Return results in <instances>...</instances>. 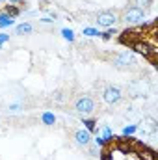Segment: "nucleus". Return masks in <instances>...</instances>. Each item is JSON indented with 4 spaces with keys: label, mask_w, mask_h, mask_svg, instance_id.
I'll list each match as a JSON object with an SVG mask.
<instances>
[{
    "label": "nucleus",
    "mask_w": 158,
    "mask_h": 160,
    "mask_svg": "<svg viewBox=\"0 0 158 160\" xmlns=\"http://www.w3.org/2000/svg\"><path fill=\"white\" fill-rule=\"evenodd\" d=\"M138 132V127L136 125H126L125 128H123V138H130V136H134Z\"/></svg>",
    "instance_id": "nucleus-14"
},
{
    "label": "nucleus",
    "mask_w": 158,
    "mask_h": 160,
    "mask_svg": "<svg viewBox=\"0 0 158 160\" xmlns=\"http://www.w3.org/2000/svg\"><path fill=\"white\" fill-rule=\"evenodd\" d=\"M4 13H7L9 17H17V15H21V8L19 6H15V4H7L6 8H4Z\"/></svg>",
    "instance_id": "nucleus-10"
},
{
    "label": "nucleus",
    "mask_w": 158,
    "mask_h": 160,
    "mask_svg": "<svg viewBox=\"0 0 158 160\" xmlns=\"http://www.w3.org/2000/svg\"><path fill=\"white\" fill-rule=\"evenodd\" d=\"M102 99H104V102L106 104H119L121 101H123V91H121V88L117 86H106L104 88V91H102Z\"/></svg>",
    "instance_id": "nucleus-5"
},
{
    "label": "nucleus",
    "mask_w": 158,
    "mask_h": 160,
    "mask_svg": "<svg viewBox=\"0 0 158 160\" xmlns=\"http://www.w3.org/2000/svg\"><path fill=\"white\" fill-rule=\"evenodd\" d=\"M32 32H34V26L30 22H21L15 26V36H28Z\"/></svg>",
    "instance_id": "nucleus-7"
},
{
    "label": "nucleus",
    "mask_w": 158,
    "mask_h": 160,
    "mask_svg": "<svg viewBox=\"0 0 158 160\" xmlns=\"http://www.w3.org/2000/svg\"><path fill=\"white\" fill-rule=\"evenodd\" d=\"M112 65L117 67V69H130V67H134V65H136L134 54H132L130 50H123V52H119L117 56H114Z\"/></svg>",
    "instance_id": "nucleus-4"
},
{
    "label": "nucleus",
    "mask_w": 158,
    "mask_h": 160,
    "mask_svg": "<svg viewBox=\"0 0 158 160\" xmlns=\"http://www.w3.org/2000/svg\"><path fill=\"white\" fill-rule=\"evenodd\" d=\"M134 2H136V6H138V8H141V9H145V8L153 6V0H134Z\"/></svg>",
    "instance_id": "nucleus-17"
},
{
    "label": "nucleus",
    "mask_w": 158,
    "mask_h": 160,
    "mask_svg": "<svg viewBox=\"0 0 158 160\" xmlns=\"http://www.w3.org/2000/svg\"><path fill=\"white\" fill-rule=\"evenodd\" d=\"M101 160H114V157H112L108 151H104V153H102V157H101Z\"/></svg>",
    "instance_id": "nucleus-22"
},
{
    "label": "nucleus",
    "mask_w": 158,
    "mask_h": 160,
    "mask_svg": "<svg viewBox=\"0 0 158 160\" xmlns=\"http://www.w3.org/2000/svg\"><path fill=\"white\" fill-rule=\"evenodd\" d=\"M140 158L141 160H156V153H155L153 149L141 147V151H140Z\"/></svg>",
    "instance_id": "nucleus-9"
},
{
    "label": "nucleus",
    "mask_w": 158,
    "mask_h": 160,
    "mask_svg": "<svg viewBox=\"0 0 158 160\" xmlns=\"http://www.w3.org/2000/svg\"><path fill=\"white\" fill-rule=\"evenodd\" d=\"M62 36H63V39H67V41H75V32L71 28H63L62 30Z\"/></svg>",
    "instance_id": "nucleus-16"
},
{
    "label": "nucleus",
    "mask_w": 158,
    "mask_h": 160,
    "mask_svg": "<svg viewBox=\"0 0 158 160\" xmlns=\"http://www.w3.org/2000/svg\"><path fill=\"white\" fill-rule=\"evenodd\" d=\"M82 34L87 36V38H99V36H101V30H99V28H93V26H87V28H84Z\"/></svg>",
    "instance_id": "nucleus-12"
},
{
    "label": "nucleus",
    "mask_w": 158,
    "mask_h": 160,
    "mask_svg": "<svg viewBox=\"0 0 158 160\" xmlns=\"http://www.w3.org/2000/svg\"><path fill=\"white\" fill-rule=\"evenodd\" d=\"M21 110H22V104H21V102H11V104L7 106V114H11V116L21 114Z\"/></svg>",
    "instance_id": "nucleus-13"
},
{
    "label": "nucleus",
    "mask_w": 158,
    "mask_h": 160,
    "mask_svg": "<svg viewBox=\"0 0 158 160\" xmlns=\"http://www.w3.org/2000/svg\"><path fill=\"white\" fill-rule=\"evenodd\" d=\"M39 22H43V24H52L54 19L52 17H43V19H39Z\"/></svg>",
    "instance_id": "nucleus-20"
},
{
    "label": "nucleus",
    "mask_w": 158,
    "mask_h": 160,
    "mask_svg": "<svg viewBox=\"0 0 158 160\" xmlns=\"http://www.w3.org/2000/svg\"><path fill=\"white\" fill-rule=\"evenodd\" d=\"M84 125H86L84 128L89 130V132H95V130H97V121L95 119H87V118H84Z\"/></svg>",
    "instance_id": "nucleus-15"
},
{
    "label": "nucleus",
    "mask_w": 158,
    "mask_h": 160,
    "mask_svg": "<svg viewBox=\"0 0 158 160\" xmlns=\"http://www.w3.org/2000/svg\"><path fill=\"white\" fill-rule=\"evenodd\" d=\"M116 34H117L116 30H112V28H106V32H104V34H101V38H102V39H112Z\"/></svg>",
    "instance_id": "nucleus-18"
},
{
    "label": "nucleus",
    "mask_w": 158,
    "mask_h": 160,
    "mask_svg": "<svg viewBox=\"0 0 158 160\" xmlns=\"http://www.w3.org/2000/svg\"><path fill=\"white\" fill-rule=\"evenodd\" d=\"M7 4H19V2H22V0H6Z\"/></svg>",
    "instance_id": "nucleus-23"
},
{
    "label": "nucleus",
    "mask_w": 158,
    "mask_h": 160,
    "mask_svg": "<svg viewBox=\"0 0 158 160\" xmlns=\"http://www.w3.org/2000/svg\"><path fill=\"white\" fill-rule=\"evenodd\" d=\"M15 24V21H13V17H9L7 13H0V30L2 28H9V26H13Z\"/></svg>",
    "instance_id": "nucleus-8"
},
{
    "label": "nucleus",
    "mask_w": 158,
    "mask_h": 160,
    "mask_svg": "<svg viewBox=\"0 0 158 160\" xmlns=\"http://www.w3.org/2000/svg\"><path fill=\"white\" fill-rule=\"evenodd\" d=\"M73 138H75V143L78 147H89L91 145V132L86 130V128H78Z\"/></svg>",
    "instance_id": "nucleus-6"
},
{
    "label": "nucleus",
    "mask_w": 158,
    "mask_h": 160,
    "mask_svg": "<svg viewBox=\"0 0 158 160\" xmlns=\"http://www.w3.org/2000/svg\"><path fill=\"white\" fill-rule=\"evenodd\" d=\"M7 41H9V36L2 32V34H0V45H4V43H7Z\"/></svg>",
    "instance_id": "nucleus-21"
},
{
    "label": "nucleus",
    "mask_w": 158,
    "mask_h": 160,
    "mask_svg": "<svg viewBox=\"0 0 158 160\" xmlns=\"http://www.w3.org/2000/svg\"><path fill=\"white\" fill-rule=\"evenodd\" d=\"M101 138H102V142H104V143H110V142L114 140V134H112V130H110V127H108V125H104V127H102V136H101Z\"/></svg>",
    "instance_id": "nucleus-11"
},
{
    "label": "nucleus",
    "mask_w": 158,
    "mask_h": 160,
    "mask_svg": "<svg viewBox=\"0 0 158 160\" xmlns=\"http://www.w3.org/2000/svg\"><path fill=\"white\" fill-rule=\"evenodd\" d=\"M0 50H2V45H0Z\"/></svg>",
    "instance_id": "nucleus-24"
},
{
    "label": "nucleus",
    "mask_w": 158,
    "mask_h": 160,
    "mask_svg": "<svg viewBox=\"0 0 158 160\" xmlns=\"http://www.w3.org/2000/svg\"><path fill=\"white\" fill-rule=\"evenodd\" d=\"M73 108H75V112H77L78 116L86 118V116H89V114L95 112V101H93L91 97H87V95H82V97H78V99L75 101Z\"/></svg>",
    "instance_id": "nucleus-2"
},
{
    "label": "nucleus",
    "mask_w": 158,
    "mask_h": 160,
    "mask_svg": "<svg viewBox=\"0 0 158 160\" xmlns=\"http://www.w3.org/2000/svg\"><path fill=\"white\" fill-rule=\"evenodd\" d=\"M145 21V9L138 8V6H130L125 13H123V22H126L128 26H140Z\"/></svg>",
    "instance_id": "nucleus-1"
},
{
    "label": "nucleus",
    "mask_w": 158,
    "mask_h": 160,
    "mask_svg": "<svg viewBox=\"0 0 158 160\" xmlns=\"http://www.w3.org/2000/svg\"><path fill=\"white\" fill-rule=\"evenodd\" d=\"M52 99H54L56 102H63V101H65V97H63L62 91H54V93H52Z\"/></svg>",
    "instance_id": "nucleus-19"
},
{
    "label": "nucleus",
    "mask_w": 158,
    "mask_h": 160,
    "mask_svg": "<svg viewBox=\"0 0 158 160\" xmlns=\"http://www.w3.org/2000/svg\"><path fill=\"white\" fill-rule=\"evenodd\" d=\"M97 26L99 28H114L116 26V22H119V15L114 11V9H106V11H101L99 15H97Z\"/></svg>",
    "instance_id": "nucleus-3"
}]
</instances>
